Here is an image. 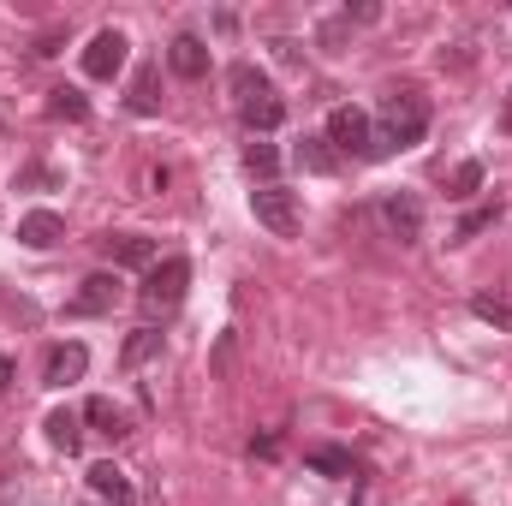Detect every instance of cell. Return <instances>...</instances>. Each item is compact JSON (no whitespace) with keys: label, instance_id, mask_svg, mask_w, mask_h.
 <instances>
[{"label":"cell","instance_id":"f1b7e54d","mask_svg":"<svg viewBox=\"0 0 512 506\" xmlns=\"http://www.w3.org/2000/svg\"><path fill=\"white\" fill-rule=\"evenodd\" d=\"M48 179H54L48 167H24V173H18V185H48Z\"/></svg>","mask_w":512,"mask_h":506},{"label":"cell","instance_id":"f546056e","mask_svg":"<svg viewBox=\"0 0 512 506\" xmlns=\"http://www.w3.org/2000/svg\"><path fill=\"white\" fill-rule=\"evenodd\" d=\"M12 376H18V370H12V364H6V358H0V399H6V393H12Z\"/></svg>","mask_w":512,"mask_h":506},{"label":"cell","instance_id":"ac0fdd59","mask_svg":"<svg viewBox=\"0 0 512 506\" xmlns=\"http://www.w3.org/2000/svg\"><path fill=\"white\" fill-rule=\"evenodd\" d=\"M155 90H161V78H155V66H143V72L131 78V114H155V108H161Z\"/></svg>","mask_w":512,"mask_h":506},{"label":"cell","instance_id":"30bf717a","mask_svg":"<svg viewBox=\"0 0 512 506\" xmlns=\"http://www.w3.org/2000/svg\"><path fill=\"white\" fill-rule=\"evenodd\" d=\"M102 251L114 268H155V239H143V233H114V239H102Z\"/></svg>","mask_w":512,"mask_h":506},{"label":"cell","instance_id":"7402d4cb","mask_svg":"<svg viewBox=\"0 0 512 506\" xmlns=\"http://www.w3.org/2000/svg\"><path fill=\"white\" fill-rule=\"evenodd\" d=\"M477 185H483V161H459L453 179H447V197H471Z\"/></svg>","mask_w":512,"mask_h":506},{"label":"cell","instance_id":"603a6c76","mask_svg":"<svg viewBox=\"0 0 512 506\" xmlns=\"http://www.w3.org/2000/svg\"><path fill=\"white\" fill-rule=\"evenodd\" d=\"M495 215H501V203H483V209H471V215L459 221V233H453V239H459V245H465V239H477L483 227H495Z\"/></svg>","mask_w":512,"mask_h":506},{"label":"cell","instance_id":"3957f363","mask_svg":"<svg viewBox=\"0 0 512 506\" xmlns=\"http://www.w3.org/2000/svg\"><path fill=\"white\" fill-rule=\"evenodd\" d=\"M251 215H256V227H268L274 239H292V233H298V197H292L286 185L251 191Z\"/></svg>","mask_w":512,"mask_h":506},{"label":"cell","instance_id":"6da1fadb","mask_svg":"<svg viewBox=\"0 0 512 506\" xmlns=\"http://www.w3.org/2000/svg\"><path fill=\"white\" fill-rule=\"evenodd\" d=\"M423 131H429V102H423V90H387L382 102V131L370 137V161H382L393 149H411V143H423Z\"/></svg>","mask_w":512,"mask_h":506},{"label":"cell","instance_id":"5b68a950","mask_svg":"<svg viewBox=\"0 0 512 506\" xmlns=\"http://www.w3.org/2000/svg\"><path fill=\"white\" fill-rule=\"evenodd\" d=\"M382 227H387L393 245H417V239H423V203H417L411 191L382 197Z\"/></svg>","mask_w":512,"mask_h":506},{"label":"cell","instance_id":"cb8c5ba5","mask_svg":"<svg viewBox=\"0 0 512 506\" xmlns=\"http://www.w3.org/2000/svg\"><path fill=\"white\" fill-rule=\"evenodd\" d=\"M227 84H233V96H239V102L256 96V90H268V78H262L256 66H233V72H227Z\"/></svg>","mask_w":512,"mask_h":506},{"label":"cell","instance_id":"52a82bcc","mask_svg":"<svg viewBox=\"0 0 512 506\" xmlns=\"http://www.w3.org/2000/svg\"><path fill=\"white\" fill-rule=\"evenodd\" d=\"M114 304H120V280H114V274H90V280L72 292L66 310H72V316H108Z\"/></svg>","mask_w":512,"mask_h":506},{"label":"cell","instance_id":"8992f818","mask_svg":"<svg viewBox=\"0 0 512 506\" xmlns=\"http://www.w3.org/2000/svg\"><path fill=\"white\" fill-rule=\"evenodd\" d=\"M66 239V221L54 215V209H30V215H18V245L24 251H54Z\"/></svg>","mask_w":512,"mask_h":506},{"label":"cell","instance_id":"4fadbf2b","mask_svg":"<svg viewBox=\"0 0 512 506\" xmlns=\"http://www.w3.org/2000/svg\"><path fill=\"white\" fill-rule=\"evenodd\" d=\"M84 423H96L108 441H126L131 435V411L126 405H114V399H90V405H84Z\"/></svg>","mask_w":512,"mask_h":506},{"label":"cell","instance_id":"5bb4252c","mask_svg":"<svg viewBox=\"0 0 512 506\" xmlns=\"http://www.w3.org/2000/svg\"><path fill=\"white\" fill-rule=\"evenodd\" d=\"M90 489H96L102 501H114V506H131V477L120 471V465H90Z\"/></svg>","mask_w":512,"mask_h":506},{"label":"cell","instance_id":"7a4b0ae2","mask_svg":"<svg viewBox=\"0 0 512 506\" xmlns=\"http://www.w3.org/2000/svg\"><path fill=\"white\" fill-rule=\"evenodd\" d=\"M185 286H191V262H185V256H161V262L143 274V286H137V304H143V316H149V322L173 316V310L185 304Z\"/></svg>","mask_w":512,"mask_h":506},{"label":"cell","instance_id":"d4e9b609","mask_svg":"<svg viewBox=\"0 0 512 506\" xmlns=\"http://www.w3.org/2000/svg\"><path fill=\"white\" fill-rule=\"evenodd\" d=\"M471 310L483 322H495V328H512V304H501V298H471Z\"/></svg>","mask_w":512,"mask_h":506},{"label":"cell","instance_id":"7c38bea8","mask_svg":"<svg viewBox=\"0 0 512 506\" xmlns=\"http://www.w3.org/2000/svg\"><path fill=\"white\" fill-rule=\"evenodd\" d=\"M84 370H90V352L72 340V346H54V352H48V370H42V381H48V387H66V381H78Z\"/></svg>","mask_w":512,"mask_h":506},{"label":"cell","instance_id":"277c9868","mask_svg":"<svg viewBox=\"0 0 512 506\" xmlns=\"http://www.w3.org/2000/svg\"><path fill=\"white\" fill-rule=\"evenodd\" d=\"M370 137H376V126H370L364 108H334V114H328V143H334L340 155H364V161H370Z\"/></svg>","mask_w":512,"mask_h":506},{"label":"cell","instance_id":"484cf974","mask_svg":"<svg viewBox=\"0 0 512 506\" xmlns=\"http://www.w3.org/2000/svg\"><path fill=\"white\" fill-rule=\"evenodd\" d=\"M60 42H66V30L54 24V30H42V36H36V48H30V54H42V60H48V54H60Z\"/></svg>","mask_w":512,"mask_h":506},{"label":"cell","instance_id":"2e32d148","mask_svg":"<svg viewBox=\"0 0 512 506\" xmlns=\"http://www.w3.org/2000/svg\"><path fill=\"white\" fill-rule=\"evenodd\" d=\"M298 167H304V173H334V167H340V149H334L328 137H304V143H298Z\"/></svg>","mask_w":512,"mask_h":506},{"label":"cell","instance_id":"9a60e30c","mask_svg":"<svg viewBox=\"0 0 512 506\" xmlns=\"http://www.w3.org/2000/svg\"><path fill=\"white\" fill-rule=\"evenodd\" d=\"M78 423H84L78 411H48L42 429H48V441H54L60 453H78V447H84V429H78Z\"/></svg>","mask_w":512,"mask_h":506},{"label":"cell","instance_id":"ffe728a7","mask_svg":"<svg viewBox=\"0 0 512 506\" xmlns=\"http://www.w3.org/2000/svg\"><path fill=\"white\" fill-rule=\"evenodd\" d=\"M48 114H54V120H90V102L60 84V90H48Z\"/></svg>","mask_w":512,"mask_h":506},{"label":"cell","instance_id":"e0dca14e","mask_svg":"<svg viewBox=\"0 0 512 506\" xmlns=\"http://www.w3.org/2000/svg\"><path fill=\"white\" fill-rule=\"evenodd\" d=\"M155 352H161V328H155V322H143V328L126 340V352H120V358H126V370H137V364H149Z\"/></svg>","mask_w":512,"mask_h":506},{"label":"cell","instance_id":"9c48e42d","mask_svg":"<svg viewBox=\"0 0 512 506\" xmlns=\"http://www.w3.org/2000/svg\"><path fill=\"white\" fill-rule=\"evenodd\" d=\"M239 120H245L251 131H280V126H286V102H280V96H274V84H268V90H256V96L239 102Z\"/></svg>","mask_w":512,"mask_h":506},{"label":"cell","instance_id":"4316f807","mask_svg":"<svg viewBox=\"0 0 512 506\" xmlns=\"http://www.w3.org/2000/svg\"><path fill=\"white\" fill-rule=\"evenodd\" d=\"M352 18H358V24H376L382 6H376V0H358V6H346V24H352Z\"/></svg>","mask_w":512,"mask_h":506},{"label":"cell","instance_id":"d6986e66","mask_svg":"<svg viewBox=\"0 0 512 506\" xmlns=\"http://www.w3.org/2000/svg\"><path fill=\"white\" fill-rule=\"evenodd\" d=\"M310 471H322V477H352L358 465H352L346 447H310Z\"/></svg>","mask_w":512,"mask_h":506},{"label":"cell","instance_id":"44dd1931","mask_svg":"<svg viewBox=\"0 0 512 506\" xmlns=\"http://www.w3.org/2000/svg\"><path fill=\"white\" fill-rule=\"evenodd\" d=\"M245 167H251L262 185H274V173H280V149H274V143H251V149H245Z\"/></svg>","mask_w":512,"mask_h":506},{"label":"cell","instance_id":"ba28073f","mask_svg":"<svg viewBox=\"0 0 512 506\" xmlns=\"http://www.w3.org/2000/svg\"><path fill=\"white\" fill-rule=\"evenodd\" d=\"M126 48L131 42L120 36V30H102V36L84 48V72H90V78H114V72L126 66Z\"/></svg>","mask_w":512,"mask_h":506},{"label":"cell","instance_id":"83f0119b","mask_svg":"<svg viewBox=\"0 0 512 506\" xmlns=\"http://www.w3.org/2000/svg\"><path fill=\"white\" fill-rule=\"evenodd\" d=\"M251 453H256V459H274V453H280V435H262V441H251Z\"/></svg>","mask_w":512,"mask_h":506},{"label":"cell","instance_id":"8fae6325","mask_svg":"<svg viewBox=\"0 0 512 506\" xmlns=\"http://www.w3.org/2000/svg\"><path fill=\"white\" fill-rule=\"evenodd\" d=\"M167 66H173L179 78H203V72H209V42H203V36H191V30H185V36H173Z\"/></svg>","mask_w":512,"mask_h":506}]
</instances>
